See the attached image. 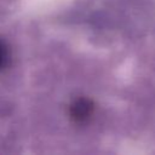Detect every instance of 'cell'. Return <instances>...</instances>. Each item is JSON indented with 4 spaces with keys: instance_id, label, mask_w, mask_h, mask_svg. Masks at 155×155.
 Returning a JSON list of instances; mask_svg holds the SVG:
<instances>
[{
    "instance_id": "cell-1",
    "label": "cell",
    "mask_w": 155,
    "mask_h": 155,
    "mask_svg": "<svg viewBox=\"0 0 155 155\" xmlns=\"http://www.w3.org/2000/svg\"><path fill=\"white\" fill-rule=\"evenodd\" d=\"M94 113V105L93 102L88 98H78L73 101V103L69 107V116L75 124L82 125L91 120Z\"/></svg>"
},
{
    "instance_id": "cell-2",
    "label": "cell",
    "mask_w": 155,
    "mask_h": 155,
    "mask_svg": "<svg viewBox=\"0 0 155 155\" xmlns=\"http://www.w3.org/2000/svg\"><path fill=\"white\" fill-rule=\"evenodd\" d=\"M10 61V48L7 44L0 39V71L7 65Z\"/></svg>"
}]
</instances>
